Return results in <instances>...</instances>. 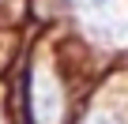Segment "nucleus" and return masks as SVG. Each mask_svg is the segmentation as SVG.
<instances>
[{"instance_id":"1","label":"nucleus","mask_w":128,"mask_h":124,"mask_svg":"<svg viewBox=\"0 0 128 124\" xmlns=\"http://www.w3.org/2000/svg\"><path fill=\"white\" fill-rule=\"evenodd\" d=\"M34 120L38 124H56L60 120V90L49 75L34 79Z\"/></svg>"},{"instance_id":"2","label":"nucleus","mask_w":128,"mask_h":124,"mask_svg":"<svg viewBox=\"0 0 128 124\" xmlns=\"http://www.w3.org/2000/svg\"><path fill=\"white\" fill-rule=\"evenodd\" d=\"M90 124H120V120H113V117H90Z\"/></svg>"}]
</instances>
